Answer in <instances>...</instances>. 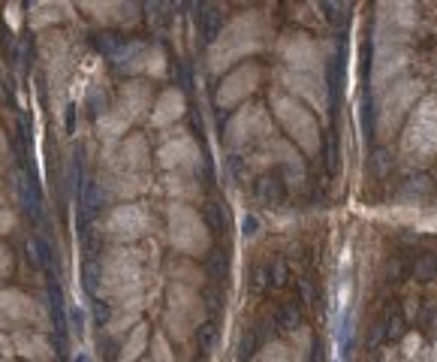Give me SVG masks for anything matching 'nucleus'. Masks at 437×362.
<instances>
[{
	"label": "nucleus",
	"mask_w": 437,
	"mask_h": 362,
	"mask_svg": "<svg viewBox=\"0 0 437 362\" xmlns=\"http://www.w3.org/2000/svg\"><path fill=\"white\" fill-rule=\"evenodd\" d=\"M269 36H271V21L260 10L232 15L221 27L217 40L208 45V70L214 75H221V73L226 75L232 67L260 55L269 45Z\"/></svg>",
	"instance_id": "nucleus-1"
},
{
	"label": "nucleus",
	"mask_w": 437,
	"mask_h": 362,
	"mask_svg": "<svg viewBox=\"0 0 437 362\" xmlns=\"http://www.w3.org/2000/svg\"><path fill=\"white\" fill-rule=\"evenodd\" d=\"M151 160H154V154H151V145L142 133H130L118 145H109L103 160L105 187L121 202H133L136 196H142L151 187Z\"/></svg>",
	"instance_id": "nucleus-2"
},
{
	"label": "nucleus",
	"mask_w": 437,
	"mask_h": 362,
	"mask_svg": "<svg viewBox=\"0 0 437 362\" xmlns=\"http://www.w3.org/2000/svg\"><path fill=\"white\" fill-rule=\"evenodd\" d=\"M148 287V254L136 245H115L103 256L100 269V296L112 305L142 299Z\"/></svg>",
	"instance_id": "nucleus-3"
},
{
	"label": "nucleus",
	"mask_w": 437,
	"mask_h": 362,
	"mask_svg": "<svg viewBox=\"0 0 437 362\" xmlns=\"http://www.w3.org/2000/svg\"><path fill=\"white\" fill-rule=\"evenodd\" d=\"M407 166H428L437 157V94H425L410 112L398 139Z\"/></svg>",
	"instance_id": "nucleus-4"
},
{
	"label": "nucleus",
	"mask_w": 437,
	"mask_h": 362,
	"mask_svg": "<svg viewBox=\"0 0 437 362\" xmlns=\"http://www.w3.org/2000/svg\"><path fill=\"white\" fill-rule=\"evenodd\" d=\"M271 115H275V121L284 127L286 139H290L301 154L305 157L320 154V145H323L320 121H316V115L305 103L290 97V94H284V90H275V94H271Z\"/></svg>",
	"instance_id": "nucleus-5"
},
{
	"label": "nucleus",
	"mask_w": 437,
	"mask_h": 362,
	"mask_svg": "<svg viewBox=\"0 0 437 362\" xmlns=\"http://www.w3.org/2000/svg\"><path fill=\"white\" fill-rule=\"evenodd\" d=\"M166 239H169L172 251H178L184 260H196V256H205L211 251V232L205 217L184 202L166 206Z\"/></svg>",
	"instance_id": "nucleus-6"
},
{
	"label": "nucleus",
	"mask_w": 437,
	"mask_h": 362,
	"mask_svg": "<svg viewBox=\"0 0 437 362\" xmlns=\"http://www.w3.org/2000/svg\"><path fill=\"white\" fill-rule=\"evenodd\" d=\"M422 97H425V85L419 79H413V75H404L395 85H389L380 94V103H377V118H374L377 136L392 139L395 133H401L404 121L410 118V112L416 109Z\"/></svg>",
	"instance_id": "nucleus-7"
},
{
	"label": "nucleus",
	"mask_w": 437,
	"mask_h": 362,
	"mask_svg": "<svg viewBox=\"0 0 437 362\" xmlns=\"http://www.w3.org/2000/svg\"><path fill=\"white\" fill-rule=\"evenodd\" d=\"M205 320V302H202L199 290L190 284L169 281L166 290V332L175 341H187Z\"/></svg>",
	"instance_id": "nucleus-8"
},
{
	"label": "nucleus",
	"mask_w": 437,
	"mask_h": 362,
	"mask_svg": "<svg viewBox=\"0 0 437 362\" xmlns=\"http://www.w3.org/2000/svg\"><path fill=\"white\" fill-rule=\"evenodd\" d=\"M271 136H275V124H271V115L262 103H245L226 121V145L232 151L260 148Z\"/></svg>",
	"instance_id": "nucleus-9"
},
{
	"label": "nucleus",
	"mask_w": 437,
	"mask_h": 362,
	"mask_svg": "<svg viewBox=\"0 0 437 362\" xmlns=\"http://www.w3.org/2000/svg\"><path fill=\"white\" fill-rule=\"evenodd\" d=\"M326 55L329 45L316 43L308 34H286L277 40V58H281L284 70L326 75Z\"/></svg>",
	"instance_id": "nucleus-10"
},
{
	"label": "nucleus",
	"mask_w": 437,
	"mask_h": 362,
	"mask_svg": "<svg viewBox=\"0 0 437 362\" xmlns=\"http://www.w3.org/2000/svg\"><path fill=\"white\" fill-rule=\"evenodd\" d=\"M154 230V217L142 202H118L103 217V232L118 245H136Z\"/></svg>",
	"instance_id": "nucleus-11"
},
{
	"label": "nucleus",
	"mask_w": 437,
	"mask_h": 362,
	"mask_svg": "<svg viewBox=\"0 0 437 362\" xmlns=\"http://www.w3.org/2000/svg\"><path fill=\"white\" fill-rule=\"evenodd\" d=\"M260 85H262V67L256 60H245V64L232 67L217 82V90H214L217 109H238V106H245Z\"/></svg>",
	"instance_id": "nucleus-12"
},
{
	"label": "nucleus",
	"mask_w": 437,
	"mask_h": 362,
	"mask_svg": "<svg viewBox=\"0 0 437 362\" xmlns=\"http://www.w3.org/2000/svg\"><path fill=\"white\" fill-rule=\"evenodd\" d=\"M154 160L163 172H193L196 176V172L202 169V163H205V157H202V145L193 139L190 133L175 130L169 139L160 142Z\"/></svg>",
	"instance_id": "nucleus-13"
},
{
	"label": "nucleus",
	"mask_w": 437,
	"mask_h": 362,
	"mask_svg": "<svg viewBox=\"0 0 437 362\" xmlns=\"http://www.w3.org/2000/svg\"><path fill=\"white\" fill-rule=\"evenodd\" d=\"M416 21H419L416 6L380 3V15H377V49L380 45H407V36L413 34Z\"/></svg>",
	"instance_id": "nucleus-14"
},
{
	"label": "nucleus",
	"mask_w": 437,
	"mask_h": 362,
	"mask_svg": "<svg viewBox=\"0 0 437 362\" xmlns=\"http://www.w3.org/2000/svg\"><path fill=\"white\" fill-rule=\"evenodd\" d=\"M277 82L284 85V94L296 97L308 106V109H316L320 115H326L329 109V88H326V75L316 73H292V70H277Z\"/></svg>",
	"instance_id": "nucleus-15"
},
{
	"label": "nucleus",
	"mask_w": 437,
	"mask_h": 362,
	"mask_svg": "<svg viewBox=\"0 0 437 362\" xmlns=\"http://www.w3.org/2000/svg\"><path fill=\"white\" fill-rule=\"evenodd\" d=\"M0 320H6L10 326H21V329H34L45 323L42 308L36 305L34 296H27L18 287H3L0 290Z\"/></svg>",
	"instance_id": "nucleus-16"
},
{
	"label": "nucleus",
	"mask_w": 437,
	"mask_h": 362,
	"mask_svg": "<svg viewBox=\"0 0 437 362\" xmlns=\"http://www.w3.org/2000/svg\"><path fill=\"white\" fill-rule=\"evenodd\" d=\"M407 64H410V49L407 45H380L371 67V88L377 94H383L389 85L404 79Z\"/></svg>",
	"instance_id": "nucleus-17"
},
{
	"label": "nucleus",
	"mask_w": 437,
	"mask_h": 362,
	"mask_svg": "<svg viewBox=\"0 0 437 362\" xmlns=\"http://www.w3.org/2000/svg\"><path fill=\"white\" fill-rule=\"evenodd\" d=\"M115 106L136 124V121L145 118L148 109L154 106V90H151V85L145 79H130V82H124V85L118 88Z\"/></svg>",
	"instance_id": "nucleus-18"
},
{
	"label": "nucleus",
	"mask_w": 437,
	"mask_h": 362,
	"mask_svg": "<svg viewBox=\"0 0 437 362\" xmlns=\"http://www.w3.org/2000/svg\"><path fill=\"white\" fill-rule=\"evenodd\" d=\"M184 109H187V100L178 88H166L154 97V106L148 112V124L154 130H163V127H172L184 118Z\"/></svg>",
	"instance_id": "nucleus-19"
},
{
	"label": "nucleus",
	"mask_w": 437,
	"mask_h": 362,
	"mask_svg": "<svg viewBox=\"0 0 437 362\" xmlns=\"http://www.w3.org/2000/svg\"><path fill=\"white\" fill-rule=\"evenodd\" d=\"M12 350L21 357V362H51L55 359L49 335L40 329H15L12 332Z\"/></svg>",
	"instance_id": "nucleus-20"
},
{
	"label": "nucleus",
	"mask_w": 437,
	"mask_h": 362,
	"mask_svg": "<svg viewBox=\"0 0 437 362\" xmlns=\"http://www.w3.org/2000/svg\"><path fill=\"white\" fill-rule=\"evenodd\" d=\"M127 73H139L145 82L151 79H163L166 75V51L157 49V45H142L136 49V55L127 60Z\"/></svg>",
	"instance_id": "nucleus-21"
},
{
	"label": "nucleus",
	"mask_w": 437,
	"mask_h": 362,
	"mask_svg": "<svg viewBox=\"0 0 437 362\" xmlns=\"http://www.w3.org/2000/svg\"><path fill=\"white\" fill-rule=\"evenodd\" d=\"M142 308H145V296L121 302V305H112V317H109V323H105V332L115 335V338H124L133 326L142 323Z\"/></svg>",
	"instance_id": "nucleus-22"
},
{
	"label": "nucleus",
	"mask_w": 437,
	"mask_h": 362,
	"mask_svg": "<svg viewBox=\"0 0 437 362\" xmlns=\"http://www.w3.org/2000/svg\"><path fill=\"white\" fill-rule=\"evenodd\" d=\"M133 130V121L124 115V112L118 109V106H112V109H105L100 118H97V133H100V139L105 145H118L121 139H127Z\"/></svg>",
	"instance_id": "nucleus-23"
},
{
	"label": "nucleus",
	"mask_w": 437,
	"mask_h": 362,
	"mask_svg": "<svg viewBox=\"0 0 437 362\" xmlns=\"http://www.w3.org/2000/svg\"><path fill=\"white\" fill-rule=\"evenodd\" d=\"M163 187H166V193L172 196V202H184V206H193L202 196V187H199L193 172H166Z\"/></svg>",
	"instance_id": "nucleus-24"
},
{
	"label": "nucleus",
	"mask_w": 437,
	"mask_h": 362,
	"mask_svg": "<svg viewBox=\"0 0 437 362\" xmlns=\"http://www.w3.org/2000/svg\"><path fill=\"white\" fill-rule=\"evenodd\" d=\"M151 344V329L148 323L142 320L139 326H133L130 332L124 335V341H121V353H118V362H142Z\"/></svg>",
	"instance_id": "nucleus-25"
},
{
	"label": "nucleus",
	"mask_w": 437,
	"mask_h": 362,
	"mask_svg": "<svg viewBox=\"0 0 437 362\" xmlns=\"http://www.w3.org/2000/svg\"><path fill=\"white\" fill-rule=\"evenodd\" d=\"M82 10H88L90 19L103 21V25H121L124 21V10H133V6H124V3H82Z\"/></svg>",
	"instance_id": "nucleus-26"
},
{
	"label": "nucleus",
	"mask_w": 437,
	"mask_h": 362,
	"mask_svg": "<svg viewBox=\"0 0 437 362\" xmlns=\"http://www.w3.org/2000/svg\"><path fill=\"white\" fill-rule=\"evenodd\" d=\"M256 362H296V353H292L290 341H269L256 353Z\"/></svg>",
	"instance_id": "nucleus-27"
},
{
	"label": "nucleus",
	"mask_w": 437,
	"mask_h": 362,
	"mask_svg": "<svg viewBox=\"0 0 437 362\" xmlns=\"http://www.w3.org/2000/svg\"><path fill=\"white\" fill-rule=\"evenodd\" d=\"M148 359L151 362H175V350H172L169 335H166V332H151Z\"/></svg>",
	"instance_id": "nucleus-28"
},
{
	"label": "nucleus",
	"mask_w": 437,
	"mask_h": 362,
	"mask_svg": "<svg viewBox=\"0 0 437 362\" xmlns=\"http://www.w3.org/2000/svg\"><path fill=\"white\" fill-rule=\"evenodd\" d=\"M60 19V12H58V6H51V3H36L34 6V12L27 15V25L34 27V30H42L45 25H55V21Z\"/></svg>",
	"instance_id": "nucleus-29"
},
{
	"label": "nucleus",
	"mask_w": 437,
	"mask_h": 362,
	"mask_svg": "<svg viewBox=\"0 0 437 362\" xmlns=\"http://www.w3.org/2000/svg\"><path fill=\"white\" fill-rule=\"evenodd\" d=\"M169 275H172V281H178V284H190V287H199L202 284V272L193 269L190 260L175 263V266L169 269Z\"/></svg>",
	"instance_id": "nucleus-30"
},
{
	"label": "nucleus",
	"mask_w": 437,
	"mask_h": 362,
	"mask_svg": "<svg viewBox=\"0 0 437 362\" xmlns=\"http://www.w3.org/2000/svg\"><path fill=\"white\" fill-rule=\"evenodd\" d=\"M290 347H292V353H296V362H305L308 353H311V329H308V326H299V329L290 335Z\"/></svg>",
	"instance_id": "nucleus-31"
},
{
	"label": "nucleus",
	"mask_w": 437,
	"mask_h": 362,
	"mask_svg": "<svg viewBox=\"0 0 437 362\" xmlns=\"http://www.w3.org/2000/svg\"><path fill=\"white\" fill-rule=\"evenodd\" d=\"M398 350H401V357L407 362H413L419 357V350H422V335H416V332H407V335L401 338V344H398Z\"/></svg>",
	"instance_id": "nucleus-32"
},
{
	"label": "nucleus",
	"mask_w": 437,
	"mask_h": 362,
	"mask_svg": "<svg viewBox=\"0 0 437 362\" xmlns=\"http://www.w3.org/2000/svg\"><path fill=\"white\" fill-rule=\"evenodd\" d=\"M12 269H15V256L10 251V245L0 241V290H3V284L12 278Z\"/></svg>",
	"instance_id": "nucleus-33"
},
{
	"label": "nucleus",
	"mask_w": 437,
	"mask_h": 362,
	"mask_svg": "<svg viewBox=\"0 0 437 362\" xmlns=\"http://www.w3.org/2000/svg\"><path fill=\"white\" fill-rule=\"evenodd\" d=\"M15 230V211L10 206H3L0 208V239L6 236V232H12Z\"/></svg>",
	"instance_id": "nucleus-34"
},
{
	"label": "nucleus",
	"mask_w": 437,
	"mask_h": 362,
	"mask_svg": "<svg viewBox=\"0 0 437 362\" xmlns=\"http://www.w3.org/2000/svg\"><path fill=\"white\" fill-rule=\"evenodd\" d=\"M383 362H407V359L401 357L398 347H386V350H383Z\"/></svg>",
	"instance_id": "nucleus-35"
},
{
	"label": "nucleus",
	"mask_w": 437,
	"mask_h": 362,
	"mask_svg": "<svg viewBox=\"0 0 437 362\" xmlns=\"http://www.w3.org/2000/svg\"><path fill=\"white\" fill-rule=\"evenodd\" d=\"M0 154H6V133L0 130Z\"/></svg>",
	"instance_id": "nucleus-36"
},
{
	"label": "nucleus",
	"mask_w": 437,
	"mask_h": 362,
	"mask_svg": "<svg viewBox=\"0 0 437 362\" xmlns=\"http://www.w3.org/2000/svg\"><path fill=\"white\" fill-rule=\"evenodd\" d=\"M432 362H437V341H434V347H432Z\"/></svg>",
	"instance_id": "nucleus-37"
},
{
	"label": "nucleus",
	"mask_w": 437,
	"mask_h": 362,
	"mask_svg": "<svg viewBox=\"0 0 437 362\" xmlns=\"http://www.w3.org/2000/svg\"><path fill=\"white\" fill-rule=\"evenodd\" d=\"M6 206V202H3V193H0V208H3Z\"/></svg>",
	"instance_id": "nucleus-38"
},
{
	"label": "nucleus",
	"mask_w": 437,
	"mask_h": 362,
	"mask_svg": "<svg viewBox=\"0 0 437 362\" xmlns=\"http://www.w3.org/2000/svg\"><path fill=\"white\" fill-rule=\"evenodd\" d=\"M434 85H437V70H434Z\"/></svg>",
	"instance_id": "nucleus-39"
},
{
	"label": "nucleus",
	"mask_w": 437,
	"mask_h": 362,
	"mask_svg": "<svg viewBox=\"0 0 437 362\" xmlns=\"http://www.w3.org/2000/svg\"><path fill=\"white\" fill-rule=\"evenodd\" d=\"M142 362H151V359H142Z\"/></svg>",
	"instance_id": "nucleus-40"
},
{
	"label": "nucleus",
	"mask_w": 437,
	"mask_h": 362,
	"mask_svg": "<svg viewBox=\"0 0 437 362\" xmlns=\"http://www.w3.org/2000/svg\"><path fill=\"white\" fill-rule=\"evenodd\" d=\"M253 362H256V359H253Z\"/></svg>",
	"instance_id": "nucleus-41"
}]
</instances>
